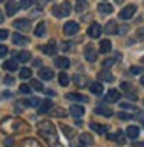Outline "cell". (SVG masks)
<instances>
[{
	"instance_id": "6da1fadb",
	"label": "cell",
	"mask_w": 144,
	"mask_h": 147,
	"mask_svg": "<svg viewBox=\"0 0 144 147\" xmlns=\"http://www.w3.org/2000/svg\"><path fill=\"white\" fill-rule=\"evenodd\" d=\"M37 133L49 144V147H63L58 140L56 128L51 121H39L37 123Z\"/></svg>"
},
{
	"instance_id": "7a4b0ae2",
	"label": "cell",
	"mask_w": 144,
	"mask_h": 147,
	"mask_svg": "<svg viewBox=\"0 0 144 147\" xmlns=\"http://www.w3.org/2000/svg\"><path fill=\"white\" fill-rule=\"evenodd\" d=\"M0 130L7 135H14V133H21V131H26L30 130L28 124L23 121V119H18V117H5L0 123Z\"/></svg>"
},
{
	"instance_id": "3957f363",
	"label": "cell",
	"mask_w": 144,
	"mask_h": 147,
	"mask_svg": "<svg viewBox=\"0 0 144 147\" xmlns=\"http://www.w3.org/2000/svg\"><path fill=\"white\" fill-rule=\"evenodd\" d=\"M70 4L69 2H62V4H58V5H55L53 7V14H55L56 18H65V16H69L70 14Z\"/></svg>"
},
{
	"instance_id": "277c9868",
	"label": "cell",
	"mask_w": 144,
	"mask_h": 147,
	"mask_svg": "<svg viewBox=\"0 0 144 147\" xmlns=\"http://www.w3.org/2000/svg\"><path fill=\"white\" fill-rule=\"evenodd\" d=\"M77 30H79V25H77L76 21H67V23L63 25V33H65V35H76Z\"/></svg>"
},
{
	"instance_id": "5b68a950",
	"label": "cell",
	"mask_w": 144,
	"mask_h": 147,
	"mask_svg": "<svg viewBox=\"0 0 144 147\" xmlns=\"http://www.w3.org/2000/svg\"><path fill=\"white\" fill-rule=\"evenodd\" d=\"M135 11H137V9H135V5H127L125 9H121L120 18L127 21V20H130V18H134V16H135Z\"/></svg>"
},
{
	"instance_id": "8992f818",
	"label": "cell",
	"mask_w": 144,
	"mask_h": 147,
	"mask_svg": "<svg viewBox=\"0 0 144 147\" xmlns=\"http://www.w3.org/2000/svg\"><path fill=\"white\" fill-rule=\"evenodd\" d=\"M100 33H102V26H100L98 23H92V25H90V28H88V37H92V39H98Z\"/></svg>"
},
{
	"instance_id": "52a82bcc",
	"label": "cell",
	"mask_w": 144,
	"mask_h": 147,
	"mask_svg": "<svg viewBox=\"0 0 144 147\" xmlns=\"http://www.w3.org/2000/svg\"><path fill=\"white\" fill-rule=\"evenodd\" d=\"M30 26H32L30 20H16V21H14V28L21 30V32H28Z\"/></svg>"
},
{
	"instance_id": "ba28073f",
	"label": "cell",
	"mask_w": 144,
	"mask_h": 147,
	"mask_svg": "<svg viewBox=\"0 0 144 147\" xmlns=\"http://www.w3.org/2000/svg\"><path fill=\"white\" fill-rule=\"evenodd\" d=\"M74 82L79 88H86V86L90 88V81H88L86 76H83V74H76V76H74Z\"/></svg>"
},
{
	"instance_id": "9c48e42d",
	"label": "cell",
	"mask_w": 144,
	"mask_h": 147,
	"mask_svg": "<svg viewBox=\"0 0 144 147\" xmlns=\"http://www.w3.org/2000/svg\"><path fill=\"white\" fill-rule=\"evenodd\" d=\"M69 112H70V116H74L76 119H81V117H83V114H84V109H83L81 105L74 103V105L69 109Z\"/></svg>"
},
{
	"instance_id": "30bf717a",
	"label": "cell",
	"mask_w": 144,
	"mask_h": 147,
	"mask_svg": "<svg viewBox=\"0 0 144 147\" xmlns=\"http://www.w3.org/2000/svg\"><path fill=\"white\" fill-rule=\"evenodd\" d=\"M84 58H86L88 61H95V60H97V51L93 49L92 44L84 47Z\"/></svg>"
},
{
	"instance_id": "8fae6325",
	"label": "cell",
	"mask_w": 144,
	"mask_h": 147,
	"mask_svg": "<svg viewBox=\"0 0 144 147\" xmlns=\"http://www.w3.org/2000/svg\"><path fill=\"white\" fill-rule=\"evenodd\" d=\"M41 49H42V53H46V54H56L58 46H56V42H55V40H51V42H48L46 46H42Z\"/></svg>"
},
{
	"instance_id": "7c38bea8",
	"label": "cell",
	"mask_w": 144,
	"mask_h": 147,
	"mask_svg": "<svg viewBox=\"0 0 144 147\" xmlns=\"http://www.w3.org/2000/svg\"><path fill=\"white\" fill-rule=\"evenodd\" d=\"M120 91H116V89H109V91H107V95H105V102H109V103H114V102H118L120 100Z\"/></svg>"
},
{
	"instance_id": "4fadbf2b",
	"label": "cell",
	"mask_w": 144,
	"mask_h": 147,
	"mask_svg": "<svg viewBox=\"0 0 144 147\" xmlns=\"http://www.w3.org/2000/svg\"><path fill=\"white\" fill-rule=\"evenodd\" d=\"M18 9H20V4L14 2V0H9V2H5V12H7V16L16 14V11H18Z\"/></svg>"
},
{
	"instance_id": "5bb4252c",
	"label": "cell",
	"mask_w": 144,
	"mask_h": 147,
	"mask_svg": "<svg viewBox=\"0 0 144 147\" xmlns=\"http://www.w3.org/2000/svg\"><path fill=\"white\" fill-rule=\"evenodd\" d=\"M12 42H14L16 46H25V44H28L30 40H28V37H25V35L14 33V35H12Z\"/></svg>"
},
{
	"instance_id": "9a60e30c",
	"label": "cell",
	"mask_w": 144,
	"mask_h": 147,
	"mask_svg": "<svg viewBox=\"0 0 144 147\" xmlns=\"http://www.w3.org/2000/svg\"><path fill=\"white\" fill-rule=\"evenodd\" d=\"M95 112H97V114H100V116H104V117H111V116L114 114L109 107H104V105H98V107L95 109Z\"/></svg>"
},
{
	"instance_id": "2e32d148",
	"label": "cell",
	"mask_w": 144,
	"mask_h": 147,
	"mask_svg": "<svg viewBox=\"0 0 144 147\" xmlns=\"http://www.w3.org/2000/svg\"><path fill=\"white\" fill-rule=\"evenodd\" d=\"M107 138H109V140H114V142H118V144H125V142H127V138H125V135L121 133V131H118V133H109V135H107Z\"/></svg>"
},
{
	"instance_id": "e0dca14e",
	"label": "cell",
	"mask_w": 144,
	"mask_h": 147,
	"mask_svg": "<svg viewBox=\"0 0 144 147\" xmlns=\"http://www.w3.org/2000/svg\"><path fill=\"white\" fill-rule=\"evenodd\" d=\"M51 109H53V102L51 100H42V103H41V107L37 110H39V114H46V112H49Z\"/></svg>"
},
{
	"instance_id": "ac0fdd59",
	"label": "cell",
	"mask_w": 144,
	"mask_h": 147,
	"mask_svg": "<svg viewBox=\"0 0 144 147\" xmlns=\"http://www.w3.org/2000/svg\"><path fill=\"white\" fill-rule=\"evenodd\" d=\"M90 128H92L95 133L104 135V133H107V128H109V126H104V124H98V123H92V124H90Z\"/></svg>"
},
{
	"instance_id": "d6986e66",
	"label": "cell",
	"mask_w": 144,
	"mask_h": 147,
	"mask_svg": "<svg viewBox=\"0 0 144 147\" xmlns=\"http://www.w3.org/2000/svg\"><path fill=\"white\" fill-rule=\"evenodd\" d=\"M20 147H42V145H41V142H37L35 138H25L20 144Z\"/></svg>"
},
{
	"instance_id": "ffe728a7",
	"label": "cell",
	"mask_w": 144,
	"mask_h": 147,
	"mask_svg": "<svg viewBox=\"0 0 144 147\" xmlns=\"http://www.w3.org/2000/svg\"><path fill=\"white\" fill-rule=\"evenodd\" d=\"M79 142L86 147V145H92L93 144V137L92 135H90V133H81L79 135Z\"/></svg>"
},
{
	"instance_id": "44dd1931",
	"label": "cell",
	"mask_w": 144,
	"mask_h": 147,
	"mask_svg": "<svg viewBox=\"0 0 144 147\" xmlns=\"http://www.w3.org/2000/svg\"><path fill=\"white\" fill-rule=\"evenodd\" d=\"M90 91H92L93 95H102L104 93V86L100 82H92L90 84Z\"/></svg>"
},
{
	"instance_id": "7402d4cb",
	"label": "cell",
	"mask_w": 144,
	"mask_h": 147,
	"mask_svg": "<svg viewBox=\"0 0 144 147\" xmlns=\"http://www.w3.org/2000/svg\"><path fill=\"white\" fill-rule=\"evenodd\" d=\"M67 100H74V102H88V96H84V95H79V93H69L67 95Z\"/></svg>"
},
{
	"instance_id": "603a6c76",
	"label": "cell",
	"mask_w": 144,
	"mask_h": 147,
	"mask_svg": "<svg viewBox=\"0 0 144 147\" xmlns=\"http://www.w3.org/2000/svg\"><path fill=\"white\" fill-rule=\"evenodd\" d=\"M118 25H116V21H109L105 26H104V32H107V33H118Z\"/></svg>"
},
{
	"instance_id": "cb8c5ba5",
	"label": "cell",
	"mask_w": 144,
	"mask_h": 147,
	"mask_svg": "<svg viewBox=\"0 0 144 147\" xmlns=\"http://www.w3.org/2000/svg\"><path fill=\"white\" fill-rule=\"evenodd\" d=\"M139 131H141V130H139L137 126H128V130H127V137H128V138H132V140H135V138L139 137Z\"/></svg>"
},
{
	"instance_id": "d4e9b609",
	"label": "cell",
	"mask_w": 144,
	"mask_h": 147,
	"mask_svg": "<svg viewBox=\"0 0 144 147\" xmlns=\"http://www.w3.org/2000/svg\"><path fill=\"white\" fill-rule=\"evenodd\" d=\"M33 33L37 35V37H44V35H46V23H44V21H42V23H39L37 26H35Z\"/></svg>"
},
{
	"instance_id": "484cf974",
	"label": "cell",
	"mask_w": 144,
	"mask_h": 147,
	"mask_svg": "<svg viewBox=\"0 0 144 147\" xmlns=\"http://www.w3.org/2000/svg\"><path fill=\"white\" fill-rule=\"evenodd\" d=\"M49 114H51V116H55V117H63V116H67V114H65V110H63L62 107H53V109L49 110Z\"/></svg>"
},
{
	"instance_id": "4316f807",
	"label": "cell",
	"mask_w": 144,
	"mask_h": 147,
	"mask_svg": "<svg viewBox=\"0 0 144 147\" xmlns=\"http://www.w3.org/2000/svg\"><path fill=\"white\" fill-rule=\"evenodd\" d=\"M111 49H113L111 40H102V42H100V47H98V51H100V53H104V54H105V53H109Z\"/></svg>"
},
{
	"instance_id": "83f0119b",
	"label": "cell",
	"mask_w": 144,
	"mask_h": 147,
	"mask_svg": "<svg viewBox=\"0 0 144 147\" xmlns=\"http://www.w3.org/2000/svg\"><path fill=\"white\" fill-rule=\"evenodd\" d=\"M55 65H56L58 68H69L70 61H69L67 58H55Z\"/></svg>"
},
{
	"instance_id": "f1b7e54d",
	"label": "cell",
	"mask_w": 144,
	"mask_h": 147,
	"mask_svg": "<svg viewBox=\"0 0 144 147\" xmlns=\"http://www.w3.org/2000/svg\"><path fill=\"white\" fill-rule=\"evenodd\" d=\"M60 128H62V131H63V135H65L67 138H74V130H72V126H67V124H62Z\"/></svg>"
},
{
	"instance_id": "f546056e",
	"label": "cell",
	"mask_w": 144,
	"mask_h": 147,
	"mask_svg": "<svg viewBox=\"0 0 144 147\" xmlns=\"http://www.w3.org/2000/svg\"><path fill=\"white\" fill-rule=\"evenodd\" d=\"M98 12H102V14H111V12H113V5L104 2V4L98 5Z\"/></svg>"
},
{
	"instance_id": "4dcf8cb0",
	"label": "cell",
	"mask_w": 144,
	"mask_h": 147,
	"mask_svg": "<svg viewBox=\"0 0 144 147\" xmlns=\"http://www.w3.org/2000/svg\"><path fill=\"white\" fill-rule=\"evenodd\" d=\"M4 68L9 70V72H16V70H18V63H16L14 60H7V61L4 63Z\"/></svg>"
},
{
	"instance_id": "1f68e13d",
	"label": "cell",
	"mask_w": 144,
	"mask_h": 147,
	"mask_svg": "<svg viewBox=\"0 0 144 147\" xmlns=\"http://www.w3.org/2000/svg\"><path fill=\"white\" fill-rule=\"evenodd\" d=\"M39 76H41L42 79H48V81H49V79H53V76H55V74H53L49 68H41V70H39Z\"/></svg>"
},
{
	"instance_id": "d6a6232c",
	"label": "cell",
	"mask_w": 144,
	"mask_h": 147,
	"mask_svg": "<svg viewBox=\"0 0 144 147\" xmlns=\"http://www.w3.org/2000/svg\"><path fill=\"white\" fill-rule=\"evenodd\" d=\"M30 58H32V54H30L28 51H21L20 54H18V60H20L21 63H26V61H30Z\"/></svg>"
},
{
	"instance_id": "836d02e7",
	"label": "cell",
	"mask_w": 144,
	"mask_h": 147,
	"mask_svg": "<svg viewBox=\"0 0 144 147\" xmlns=\"http://www.w3.org/2000/svg\"><path fill=\"white\" fill-rule=\"evenodd\" d=\"M41 103H42V100H39V98H28L26 102H25V105H28V107H41Z\"/></svg>"
},
{
	"instance_id": "e575fe53",
	"label": "cell",
	"mask_w": 144,
	"mask_h": 147,
	"mask_svg": "<svg viewBox=\"0 0 144 147\" xmlns=\"http://www.w3.org/2000/svg\"><path fill=\"white\" fill-rule=\"evenodd\" d=\"M121 89L125 91V93H128V95H130V98H134V100L137 98V96H135V93H132V86H130L128 82H123V84H121Z\"/></svg>"
},
{
	"instance_id": "d590c367",
	"label": "cell",
	"mask_w": 144,
	"mask_h": 147,
	"mask_svg": "<svg viewBox=\"0 0 144 147\" xmlns=\"http://www.w3.org/2000/svg\"><path fill=\"white\" fill-rule=\"evenodd\" d=\"M98 79H100V81H107V82H113V81H114V77L111 76L109 72H100V74H98Z\"/></svg>"
},
{
	"instance_id": "8d00e7d4",
	"label": "cell",
	"mask_w": 144,
	"mask_h": 147,
	"mask_svg": "<svg viewBox=\"0 0 144 147\" xmlns=\"http://www.w3.org/2000/svg\"><path fill=\"white\" fill-rule=\"evenodd\" d=\"M118 60H120V53H116V54H114L113 58H109V60H105V61H104V68H107V67H111V65H113V63H116Z\"/></svg>"
},
{
	"instance_id": "74e56055",
	"label": "cell",
	"mask_w": 144,
	"mask_h": 147,
	"mask_svg": "<svg viewBox=\"0 0 144 147\" xmlns=\"http://www.w3.org/2000/svg\"><path fill=\"white\" fill-rule=\"evenodd\" d=\"M20 77L21 79H30L32 77V70L30 68H21L20 70Z\"/></svg>"
},
{
	"instance_id": "f35d334b",
	"label": "cell",
	"mask_w": 144,
	"mask_h": 147,
	"mask_svg": "<svg viewBox=\"0 0 144 147\" xmlns=\"http://www.w3.org/2000/svg\"><path fill=\"white\" fill-rule=\"evenodd\" d=\"M86 5H88L86 0H77V4H76V11H77V12H83V11L86 9Z\"/></svg>"
},
{
	"instance_id": "ab89813d",
	"label": "cell",
	"mask_w": 144,
	"mask_h": 147,
	"mask_svg": "<svg viewBox=\"0 0 144 147\" xmlns=\"http://www.w3.org/2000/svg\"><path fill=\"white\" fill-rule=\"evenodd\" d=\"M30 88L35 89V91H44V86H42V82H39V81H32Z\"/></svg>"
},
{
	"instance_id": "60d3db41",
	"label": "cell",
	"mask_w": 144,
	"mask_h": 147,
	"mask_svg": "<svg viewBox=\"0 0 144 147\" xmlns=\"http://www.w3.org/2000/svg\"><path fill=\"white\" fill-rule=\"evenodd\" d=\"M58 81H60L62 86H67V84H69V76H67L65 72H62V74H60V77H58Z\"/></svg>"
},
{
	"instance_id": "b9f144b4",
	"label": "cell",
	"mask_w": 144,
	"mask_h": 147,
	"mask_svg": "<svg viewBox=\"0 0 144 147\" xmlns=\"http://www.w3.org/2000/svg\"><path fill=\"white\" fill-rule=\"evenodd\" d=\"M20 91H21L23 95H30V93H32V88H30L28 84H21V86H20Z\"/></svg>"
},
{
	"instance_id": "7bdbcfd3",
	"label": "cell",
	"mask_w": 144,
	"mask_h": 147,
	"mask_svg": "<svg viewBox=\"0 0 144 147\" xmlns=\"http://www.w3.org/2000/svg\"><path fill=\"white\" fill-rule=\"evenodd\" d=\"M118 117H120V119H123V121H130V119L134 117V114H128V112H120V114H118Z\"/></svg>"
},
{
	"instance_id": "ee69618b",
	"label": "cell",
	"mask_w": 144,
	"mask_h": 147,
	"mask_svg": "<svg viewBox=\"0 0 144 147\" xmlns=\"http://www.w3.org/2000/svg\"><path fill=\"white\" fill-rule=\"evenodd\" d=\"M130 74H134V76H139V74H142V68H141V67H132V68H130Z\"/></svg>"
},
{
	"instance_id": "f6af8a7d",
	"label": "cell",
	"mask_w": 144,
	"mask_h": 147,
	"mask_svg": "<svg viewBox=\"0 0 144 147\" xmlns=\"http://www.w3.org/2000/svg\"><path fill=\"white\" fill-rule=\"evenodd\" d=\"M33 2H35V4H37L39 7H44L46 4H49V2H53V0H33Z\"/></svg>"
},
{
	"instance_id": "bcb514c9",
	"label": "cell",
	"mask_w": 144,
	"mask_h": 147,
	"mask_svg": "<svg viewBox=\"0 0 144 147\" xmlns=\"http://www.w3.org/2000/svg\"><path fill=\"white\" fill-rule=\"evenodd\" d=\"M4 147H14V140L9 137V138H5L4 140Z\"/></svg>"
},
{
	"instance_id": "7dc6e473",
	"label": "cell",
	"mask_w": 144,
	"mask_h": 147,
	"mask_svg": "<svg viewBox=\"0 0 144 147\" xmlns=\"http://www.w3.org/2000/svg\"><path fill=\"white\" fill-rule=\"evenodd\" d=\"M32 5V0H21V4H20V7H23V9H28Z\"/></svg>"
},
{
	"instance_id": "c3c4849f",
	"label": "cell",
	"mask_w": 144,
	"mask_h": 147,
	"mask_svg": "<svg viewBox=\"0 0 144 147\" xmlns=\"http://www.w3.org/2000/svg\"><path fill=\"white\" fill-rule=\"evenodd\" d=\"M121 109H127V110H135V105H130V103H121Z\"/></svg>"
},
{
	"instance_id": "681fc988",
	"label": "cell",
	"mask_w": 144,
	"mask_h": 147,
	"mask_svg": "<svg viewBox=\"0 0 144 147\" xmlns=\"http://www.w3.org/2000/svg\"><path fill=\"white\" fill-rule=\"evenodd\" d=\"M7 37H9V32H7V30H0V40L7 39Z\"/></svg>"
},
{
	"instance_id": "f907efd6",
	"label": "cell",
	"mask_w": 144,
	"mask_h": 147,
	"mask_svg": "<svg viewBox=\"0 0 144 147\" xmlns=\"http://www.w3.org/2000/svg\"><path fill=\"white\" fill-rule=\"evenodd\" d=\"M4 82H5L7 86H11V84H14V77H11V76H7V77L4 79Z\"/></svg>"
},
{
	"instance_id": "816d5d0a",
	"label": "cell",
	"mask_w": 144,
	"mask_h": 147,
	"mask_svg": "<svg viewBox=\"0 0 144 147\" xmlns=\"http://www.w3.org/2000/svg\"><path fill=\"white\" fill-rule=\"evenodd\" d=\"M7 53H9V49H7L5 46H0V56H5Z\"/></svg>"
},
{
	"instance_id": "f5cc1de1",
	"label": "cell",
	"mask_w": 144,
	"mask_h": 147,
	"mask_svg": "<svg viewBox=\"0 0 144 147\" xmlns=\"http://www.w3.org/2000/svg\"><path fill=\"white\" fill-rule=\"evenodd\" d=\"M70 147H84L81 142H79V138L77 140H74V142H70Z\"/></svg>"
},
{
	"instance_id": "db71d44e",
	"label": "cell",
	"mask_w": 144,
	"mask_h": 147,
	"mask_svg": "<svg viewBox=\"0 0 144 147\" xmlns=\"http://www.w3.org/2000/svg\"><path fill=\"white\" fill-rule=\"evenodd\" d=\"M12 95H11V91H4V93H2V98H11Z\"/></svg>"
},
{
	"instance_id": "11a10c76",
	"label": "cell",
	"mask_w": 144,
	"mask_h": 147,
	"mask_svg": "<svg viewBox=\"0 0 144 147\" xmlns=\"http://www.w3.org/2000/svg\"><path fill=\"white\" fill-rule=\"evenodd\" d=\"M127 30H128V26H121V28L118 30V33H127Z\"/></svg>"
},
{
	"instance_id": "9f6ffc18",
	"label": "cell",
	"mask_w": 144,
	"mask_h": 147,
	"mask_svg": "<svg viewBox=\"0 0 144 147\" xmlns=\"http://www.w3.org/2000/svg\"><path fill=\"white\" fill-rule=\"evenodd\" d=\"M72 47V42H63V49H70Z\"/></svg>"
},
{
	"instance_id": "6f0895ef",
	"label": "cell",
	"mask_w": 144,
	"mask_h": 147,
	"mask_svg": "<svg viewBox=\"0 0 144 147\" xmlns=\"http://www.w3.org/2000/svg\"><path fill=\"white\" fill-rule=\"evenodd\" d=\"M134 147H144V142H134Z\"/></svg>"
},
{
	"instance_id": "680465c9",
	"label": "cell",
	"mask_w": 144,
	"mask_h": 147,
	"mask_svg": "<svg viewBox=\"0 0 144 147\" xmlns=\"http://www.w3.org/2000/svg\"><path fill=\"white\" fill-rule=\"evenodd\" d=\"M2 21H4V12L0 11V23H2Z\"/></svg>"
},
{
	"instance_id": "91938a15",
	"label": "cell",
	"mask_w": 144,
	"mask_h": 147,
	"mask_svg": "<svg viewBox=\"0 0 144 147\" xmlns=\"http://www.w3.org/2000/svg\"><path fill=\"white\" fill-rule=\"evenodd\" d=\"M141 84H142V86H144V76H142V77H141Z\"/></svg>"
},
{
	"instance_id": "94428289",
	"label": "cell",
	"mask_w": 144,
	"mask_h": 147,
	"mask_svg": "<svg viewBox=\"0 0 144 147\" xmlns=\"http://www.w3.org/2000/svg\"><path fill=\"white\" fill-rule=\"evenodd\" d=\"M141 60H142V63H144V56H142V58H141Z\"/></svg>"
},
{
	"instance_id": "6125c7cd",
	"label": "cell",
	"mask_w": 144,
	"mask_h": 147,
	"mask_svg": "<svg viewBox=\"0 0 144 147\" xmlns=\"http://www.w3.org/2000/svg\"><path fill=\"white\" fill-rule=\"evenodd\" d=\"M0 2H2V0H0Z\"/></svg>"
}]
</instances>
